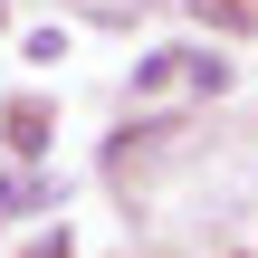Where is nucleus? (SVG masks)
I'll list each match as a JSON object with an SVG mask.
<instances>
[{"instance_id": "1", "label": "nucleus", "mask_w": 258, "mask_h": 258, "mask_svg": "<svg viewBox=\"0 0 258 258\" xmlns=\"http://www.w3.org/2000/svg\"><path fill=\"white\" fill-rule=\"evenodd\" d=\"M182 86L220 96V86H230V57H220V48H182Z\"/></svg>"}, {"instance_id": "2", "label": "nucleus", "mask_w": 258, "mask_h": 258, "mask_svg": "<svg viewBox=\"0 0 258 258\" xmlns=\"http://www.w3.org/2000/svg\"><path fill=\"white\" fill-rule=\"evenodd\" d=\"M172 86H182V48H153L134 67V96H172Z\"/></svg>"}, {"instance_id": "3", "label": "nucleus", "mask_w": 258, "mask_h": 258, "mask_svg": "<svg viewBox=\"0 0 258 258\" xmlns=\"http://www.w3.org/2000/svg\"><path fill=\"white\" fill-rule=\"evenodd\" d=\"M10 153H19V163L48 153V115H38V105H10Z\"/></svg>"}, {"instance_id": "4", "label": "nucleus", "mask_w": 258, "mask_h": 258, "mask_svg": "<svg viewBox=\"0 0 258 258\" xmlns=\"http://www.w3.org/2000/svg\"><path fill=\"white\" fill-rule=\"evenodd\" d=\"M29 201H48L38 182H19V172H0V211H29Z\"/></svg>"}]
</instances>
